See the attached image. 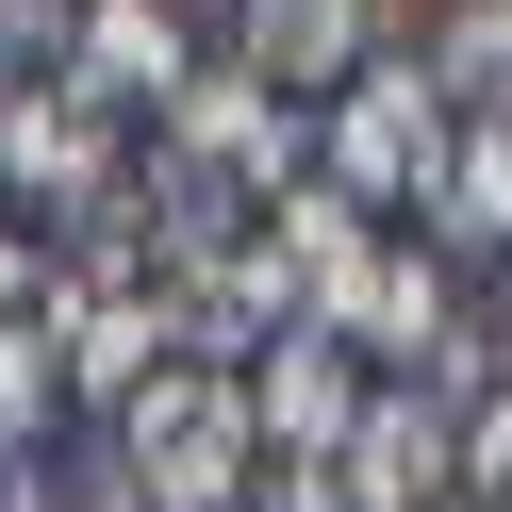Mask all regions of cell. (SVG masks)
I'll list each match as a JSON object with an SVG mask.
<instances>
[{"label": "cell", "instance_id": "cell-4", "mask_svg": "<svg viewBox=\"0 0 512 512\" xmlns=\"http://www.w3.org/2000/svg\"><path fill=\"white\" fill-rule=\"evenodd\" d=\"M298 331H331V347H397V364L430 380V364H446V331H463V298H446L430 248H380V232H364V248H347V281L298 314Z\"/></svg>", "mask_w": 512, "mask_h": 512}, {"label": "cell", "instance_id": "cell-3", "mask_svg": "<svg viewBox=\"0 0 512 512\" xmlns=\"http://www.w3.org/2000/svg\"><path fill=\"white\" fill-rule=\"evenodd\" d=\"M446 133H463V116L430 100V67H413V50H380V67L331 100V149H314V182H331V199H430Z\"/></svg>", "mask_w": 512, "mask_h": 512}, {"label": "cell", "instance_id": "cell-1", "mask_svg": "<svg viewBox=\"0 0 512 512\" xmlns=\"http://www.w3.org/2000/svg\"><path fill=\"white\" fill-rule=\"evenodd\" d=\"M116 496L133 512H232L248 496V463H265V446H248V380L232 364H199V347H182V364H149L133 397H116Z\"/></svg>", "mask_w": 512, "mask_h": 512}, {"label": "cell", "instance_id": "cell-5", "mask_svg": "<svg viewBox=\"0 0 512 512\" xmlns=\"http://www.w3.org/2000/svg\"><path fill=\"white\" fill-rule=\"evenodd\" d=\"M380 17H397V0H232V67L265 83V100H314V83H364L380 67Z\"/></svg>", "mask_w": 512, "mask_h": 512}, {"label": "cell", "instance_id": "cell-6", "mask_svg": "<svg viewBox=\"0 0 512 512\" xmlns=\"http://www.w3.org/2000/svg\"><path fill=\"white\" fill-rule=\"evenodd\" d=\"M182 83H199V50H182L166 0H83V17H67V100H83V116L133 133V116H166Z\"/></svg>", "mask_w": 512, "mask_h": 512}, {"label": "cell", "instance_id": "cell-11", "mask_svg": "<svg viewBox=\"0 0 512 512\" xmlns=\"http://www.w3.org/2000/svg\"><path fill=\"white\" fill-rule=\"evenodd\" d=\"M166 17H199V0H166Z\"/></svg>", "mask_w": 512, "mask_h": 512}, {"label": "cell", "instance_id": "cell-10", "mask_svg": "<svg viewBox=\"0 0 512 512\" xmlns=\"http://www.w3.org/2000/svg\"><path fill=\"white\" fill-rule=\"evenodd\" d=\"M0 67H67V17L50 0H0Z\"/></svg>", "mask_w": 512, "mask_h": 512}, {"label": "cell", "instance_id": "cell-2", "mask_svg": "<svg viewBox=\"0 0 512 512\" xmlns=\"http://www.w3.org/2000/svg\"><path fill=\"white\" fill-rule=\"evenodd\" d=\"M463 496V413L413 380V397H364L347 413V446H314V463H281V512H446Z\"/></svg>", "mask_w": 512, "mask_h": 512}, {"label": "cell", "instance_id": "cell-8", "mask_svg": "<svg viewBox=\"0 0 512 512\" xmlns=\"http://www.w3.org/2000/svg\"><path fill=\"white\" fill-rule=\"evenodd\" d=\"M413 215H430V248H512V116H463Z\"/></svg>", "mask_w": 512, "mask_h": 512}, {"label": "cell", "instance_id": "cell-7", "mask_svg": "<svg viewBox=\"0 0 512 512\" xmlns=\"http://www.w3.org/2000/svg\"><path fill=\"white\" fill-rule=\"evenodd\" d=\"M232 380H248V446H265V463H314V446H347V413H364V380H347L331 331H265Z\"/></svg>", "mask_w": 512, "mask_h": 512}, {"label": "cell", "instance_id": "cell-9", "mask_svg": "<svg viewBox=\"0 0 512 512\" xmlns=\"http://www.w3.org/2000/svg\"><path fill=\"white\" fill-rule=\"evenodd\" d=\"M50 397H67V281H50L34 314H0V446H34Z\"/></svg>", "mask_w": 512, "mask_h": 512}]
</instances>
